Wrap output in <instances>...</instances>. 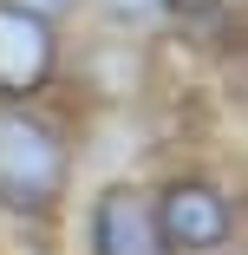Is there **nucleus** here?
I'll return each instance as SVG.
<instances>
[{"instance_id": "0eeeda50", "label": "nucleus", "mask_w": 248, "mask_h": 255, "mask_svg": "<svg viewBox=\"0 0 248 255\" xmlns=\"http://www.w3.org/2000/svg\"><path fill=\"white\" fill-rule=\"evenodd\" d=\"M164 7H170V13H183V20H209L222 0H164Z\"/></svg>"}, {"instance_id": "39448f33", "label": "nucleus", "mask_w": 248, "mask_h": 255, "mask_svg": "<svg viewBox=\"0 0 248 255\" xmlns=\"http://www.w3.org/2000/svg\"><path fill=\"white\" fill-rule=\"evenodd\" d=\"M0 7H20V13H33V20H59V13L79 7V0H0Z\"/></svg>"}, {"instance_id": "f257e3e1", "label": "nucleus", "mask_w": 248, "mask_h": 255, "mask_svg": "<svg viewBox=\"0 0 248 255\" xmlns=\"http://www.w3.org/2000/svg\"><path fill=\"white\" fill-rule=\"evenodd\" d=\"M66 190V137L33 112H0V203L20 216L53 210Z\"/></svg>"}, {"instance_id": "f03ea898", "label": "nucleus", "mask_w": 248, "mask_h": 255, "mask_svg": "<svg viewBox=\"0 0 248 255\" xmlns=\"http://www.w3.org/2000/svg\"><path fill=\"white\" fill-rule=\"evenodd\" d=\"M157 203V229H164V249H216L229 236V196L203 177H183L170 183Z\"/></svg>"}, {"instance_id": "20e7f679", "label": "nucleus", "mask_w": 248, "mask_h": 255, "mask_svg": "<svg viewBox=\"0 0 248 255\" xmlns=\"http://www.w3.org/2000/svg\"><path fill=\"white\" fill-rule=\"evenodd\" d=\"M46 79H53V26L20 7H0V92L26 98Z\"/></svg>"}, {"instance_id": "7ed1b4c3", "label": "nucleus", "mask_w": 248, "mask_h": 255, "mask_svg": "<svg viewBox=\"0 0 248 255\" xmlns=\"http://www.w3.org/2000/svg\"><path fill=\"white\" fill-rule=\"evenodd\" d=\"M98 255H170L157 229V203L137 183H111L98 196Z\"/></svg>"}, {"instance_id": "423d86ee", "label": "nucleus", "mask_w": 248, "mask_h": 255, "mask_svg": "<svg viewBox=\"0 0 248 255\" xmlns=\"http://www.w3.org/2000/svg\"><path fill=\"white\" fill-rule=\"evenodd\" d=\"M105 7H111L118 20H151V13L164 7V0H105Z\"/></svg>"}]
</instances>
